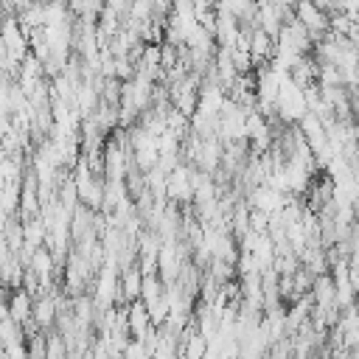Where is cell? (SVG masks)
I'll return each mask as SVG.
<instances>
[{
	"label": "cell",
	"instance_id": "1",
	"mask_svg": "<svg viewBox=\"0 0 359 359\" xmlns=\"http://www.w3.org/2000/svg\"><path fill=\"white\" fill-rule=\"evenodd\" d=\"M294 17L306 25V31L311 34L314 45L331 31V17H328L317 3H311V0H297V6H294Z\"/></svg>",
	"mask_w": 359,
	"mask_h": 359
},
{
	"label": "cell",
	"instance_id": "2",
	"mask_svg": "<svg viewBox=\"0 0 359 359\" xmlns=\"http://www.w3.org/2000/svg\"><path fill=\"white\" fill-rule=\"evenodd\" d=\"M42 3H62V6H67V0H42Z\"/></svg>",
	"mask_w": 359,
	"mask_h": 359
}]
</instances>
